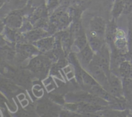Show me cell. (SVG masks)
Here are the masks:
<instances>
[{
  "label": "cell",
  "mask_w": 132,
  "mask_h": 117,
  "mask_svg": "<svg viewBox=\"0 0 132 117\" xmlns=\"http://www.w3.org/2000/svg\"><path fill=\"white\" fill-rule=\"evenodd\" d=\"M132 63L127 60L122 61L118 66V73L121 78H128L130 74Z\"/></svg>",
  "instance_id": "e0dca14e"
},
{
  "label": "cell",
  "mask_w": 132,
  "mask_h": 117,
  "mask_svg": "<svg viewBox=\"0 0 132 117\" xmlns=\"http://www.w3.org/2000/svg\"><path fill=\"white\" fill-rule=\"evenodd\" d=\"M88 44V37L82 30L73 38L72 46H73L76 49V53H78L81 51L84 48L86 47Z\"/></svg>",
  "instance_id": "5bb4252c"
},
{
  "label": "cell",
  "mask_w": 132,
  "mask_h": 117,
  "mask_svg": "<svg viewBox=\"0 0 132 117\" xmlns=\"http://www.w3.org/2000/svg\"><path fill=\"white\" fill-rule=\"evenodd\" d=\"M6 26L15 30L20 29L23 24V17L20 11H12L7 15L5 19Z\"/></svg>",
  "instance_id": "ba28073f"
},
{
  "label": "cell",
  "mask_w": 132,
  "mask_h": 117,
  "mask_svg": "<svg viewBox=\"0 0 132 117\" xmlns=\"http://www.w3.org/2000/svg\"><path fill=\"white\" fill-rule=\"evenodd\" d=\"M129 47L132 50V21L130 26V30H129Z\"/></svg>",
  "instance_id": "603a6c76"
},
{
  "label": "cell",
  "mask_w": 132,
  "mask_h": 117,
  "mask_svg": "<svg viewBox=\"0 0 132 117\" xmlns=\"http://www.w3.org/2000/svg\"><path fill=\"white\" fill-rule=\"evenodd\" d=\"M29 4L30 6L36 8L41 5H46V0H29Z\"/></svg>",
  "instance_id": "ffe728a7"
},
{
  "label": "cell",
  "mask_w": 132,
  "mask_h": 117,
  "mask_svg": "<svg viewBox=\"0 0 132 117\" xmlns=\"http://www.w3.org/2000/svg\"><path fill=\"white\" fill-rule=\"evenodd\" d=\"M132 12V0H124V14Z\"/></svg>",
  "instance_id": "d6986e66"
},
{
  "label": "cell",
  "mask_w": 132,
  "mask_h": 117,
  "mask_svg": "<svg viewBox=\"0 0 132 117\" xmlns=\"http://www.w3.org/2000/svg\"><path fill=\"white\" fill-rule=\"evenodd\" d=\"M90 88H91V89H90L91 93L96 95L98 97L106 100L108 102H113L117 100V98L112 96L106 89H104L101 85L93 86V87H91Z\"/></svg>",
  "instance_id": "4fadbf2b"
},
{
  "label": "cell",
  "mask_w": 132,
  "mask_h": 117,
  "mask_svg": "<svg viewBox=\"0 0 132 117\" xmlns=\"http://www.w3.org/2000/svg\"><path fill=\"white\" fill-rule=\"evenodd\" d=\"M94 55H95V52L88 44L86 47L77 53V58L81 66L85 69L90 64V63L92 61Z\"/></svg>",
  "instance_id": "30bf717a"
},
{
  "label": "cell",
  "mask_w": 132,
  "mask_h": 117,
  "mask_svg": "<svg viewBox=\"0 0 132 117\" xmlns=\"http://www.w3.org/2000/svg\"><path fill=\"white\" fill-rule=\"evenodd\" d=\"M85 69L95 78L99 85L106 88L108 84V77L104 71L95 60H92Z\"/></svg>",
  "instance_id": "277c9868"
},
{
  "label": "cell",
  "mask_w": 132,
  "mask_h": 117,
  "mask_svg": "<svg viewBox=\"0 0 132 117\" xmlns=\"http://www.w3.org/2000/svg\"><path fill=\"white\" fill-rule=\"evenodd\" d=\"M104 89L116 98L126 99L124 95L122 80L116 73H110L108 77V84Z\"/></svg>",
  "instance_id": "7a4b0ae2"
},
{
  "label": "cell",
  "mask_w": 132,
  "mask_h": 117,
  "mask_svg": "<svg viewBox=\"0 0 132 117\" xmlns=\"http://www.w3.org/2000/svg\"><path fill=\"white\" fill-rule=\"evenodd\" d=\"M115 46L116 48L121 52L122 55L128 53L129 49V44L128 42L126 37L125 36V32L121 30H117L114 41Z\"/></svg>",
  "instance_id": "7c38bea8"
},
{
  "label": "cell",
  "mask_w": 132,
  "mask_h": 117,
  "mask_svg": "<svg viewBox=\"0 0 132 117\" xmlns=\"http://www.w3.org/2000/svg\"><path fill=\"white\" fill-rule=\"evenodd\" d=\"M128 78H130L132 79V64H131V69H130V74H129V76Z\"/></svg>",
  "instance_id": "cb8c5ba5"
},
{
  "label": "cell",
  "mask_w": 132,
  "mask_h": 117,
  "mask_svg": "<svg viewBox=\"0 0 132 117\" xmlns=\"http://www.w3.org/2000/svg\"><path fill=\"white\" fill-rule=\"evenodd\" d=\"M55 41V35H50L35 41L32 44L39 50L40 52L46 53L54 48Z\"/></svg>",
  "instance_id": "8fae6325"
},
{
  "label": "cell",
  "mask_w": 132,
  "mask_h": 117,
  "mask_svg": "<svg viewBox=\"0 0 132 117\" xmlns=\"http://www.w3.org/2000/svg\"><path fill=\"white\" fill-rule=\"evenodd\" d=\"M124 11V0H115L112 9V16L114 18H117L123 13Z\"/></svg>",
  "instance_id": "ac0fdd59"
},
{
  "label": "cell",
  "mask_w": 132,
  "mask_h": 117,
  "mask_svg": "<svg viewBox=\"0 0 132 117\" xmlns=\"http://www.w3.org/2000/svg\"><path fill=\"white\" fill-rule=\"evenodd\" d=\"M2 55H3L4 57L6 58V59H12L13 58L14 55V52L12 51L11 50H9L8 48H5L2 50V52H1Z\"/></svg>",
  "instance_id": "44dd1931"
},
{
  "label": "cell",
  "mask_w": 132,
  "mask_h": 117,
  "mask_svg": "<svg viewBox=\"0 0 132 117\" xmlns=\"http://www.w3.org/2000/svg\"><path fill=\"white\" fill-rule=\"evenodd\" d=\"M90 0H76V4L78 5L80 7H85L86 5L88 4Z\"/></svg>",
  "instance_id": "7402d4cb"
},
{
  "label": "cell",
  "mask_w": 132,
  "mask_h": 117,
  "mask_svg": "<svg viewBox=\"0 0 132 117\" xmlns=\"http://www.w3.org/2000/svg\"><path fill=\"white\" fill-rule=\"evenodd\" d=\"M24 39V41L26 42H34L44 37L51 35V33L48 30L43 28H34L27 32L22 33Z\"/></svg>",
  "instance_id": "9c48e42d"
},
{
  "label": "cell",
  "mask_w": 132,
  "mask_h": 117,
  "mask_svg": "<svg viewBox=\"0 0 132 117\" xmlns=\"http://www.w3.org/2000/svg\"><path fill=\"white\" fill-rule=\"evenodd\" d=\"M90 32L89 34L97 35L104 38L106 32V24L105 21L100 16H95L91 19L89 23Z\"/></svg>",
  "instance_id": "52a82bcc"
},
{
  "label": "cell",
  "mask_w": 132,
  "mask_h": 117,
  "mask_svg": "<svg viewBox=\"0 0 132 117\" xmlns=\"http://www.w3.org/2000/svg\"><path fill=\"white\" fill-rule=\"evenodd\" d=\"M87 37L88 44L90 45L92 49L94 50V52L96 53L99 51L104 44L103 38L99 37V36L93 35L90 34H88Z\"/></svg>",
  "instance_id": "9a60e30c"
},
{
  "label": "cell",
  "mask_w": 132,
  "mask_h": 117,
  "mask_svg": "<svg viewBox=\"0 0 132 117\" xmlns=\"http://www.w3.org/2000/svg\"><path fill=\"white\" fill-rule=\"evenodd\" d=\"M51 62L47 57L37 55L31 59L28 68L35 73H43L47 71Z\"/></svg>",
  "instance_id": "5b68a950"
},
{
  "label": "cell",
  "mask_w": 132,
  "mask_h": 117,
  "mask_svg": "<svg viewBox=\"0 0 132 117\" xmlns=\"http://www.w3.org/2000/svg\"><path fill=\"white\" fill-rule=\"evenodd\" d=\"M67 8L59 6L49 17L48 32L55 33L58 31L63 30L69 26L72 21ZM52 34V33H51Z\"/></svg>",
  "instance_id": "6da1fadb"
},
{
  "label": "cell",
  "mask_w": 132,
  "mask_h": 117,
  "mask_svg": "<svg viewBox=\"0 0 132 117\" xmlns=\"http://www.w3.org/2000/svg\"><path fill=\"white\" fill-rule=\"evenodd\" d=\"M16 51L19 58L23 59L34 57L41 53L39 50L29 42H19L16 45Z\"/></svg>",
  "instance_id": "8992f818"
},
{
  "label": "cell",
  "mask_w": 132,
  "mask_h": 117,
  "mask_svg": "<svg viewBox=\"0 0 132 117\" xmlns=\"http://www.w3.org/2000/svg\"><path fill=\"white\" fill-rule=\"evenodd\" d=\"M93 60H95L100 66L101 68L104 71L108 77H109L111 73V57L109 48H108L107 44L104 43L101 50L95 53V55H94Z\"/></svg>",
  "instance_id": "3957f363"
},
{
  "label": "cell",
  "mask_w": 132,
  "mask_h": 117,
  "mask_svg": "<svg viewBox=\"0 0 132 117\" xmlns=\"http://www.w3.org/2000/svg\"><path fill=\"white\" fill-rule=\"evenodd\" d=\"M103 108L104 107L102 105L85 102H80V103L77 104V109L85 112H95L97 111L102 110Z\"/></svg>",
  "instance_id": "2e32d148"
}]
</instances>
